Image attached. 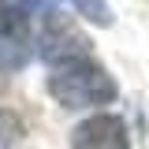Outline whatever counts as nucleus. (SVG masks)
<instances>
[{"mask_svg":"<svg viewBox=\"0 0 149 149\" xmlns=\"http://www.w3.org/2000/svg\"><path fill=\"white\" fill-rule=\"evenodd\" d=\"M49 93L67 108H97V104L116 101V82L97 60L78 56V60H67V63L52 67Z\"/></svg>","mask_w":149,"mask_h":149,"instance_id":"nucleus-1","label":"nucleus"},{"mask_svg":"<svg viewBox=\"0 0 149 149\" xmlns=\"http://www.w3.org/2000/svg\"><path fill=\"white\" fill-rule=\"evenodd\" d=\"M52 15H41L26 8L22 0H0V71H22L34 52L37 26H45Z\"/></svg>","mask_w":149,"mask_h":149,"instance_id":"nucleus-2","label":"nucleus"},{"mask_svg":"<svg viewBox=\"0 0 149 149\" xmlns=\"http://www.w3.org/2000/svg\"><path fill=\"white\" fill-rule=\"evenodd\" d=\"M71 149H130L127 146V127L116 116H93L74 130Z\"/></svg>","mask_w":149,"mask_h":149,"instance_id":"nucleus-3","label":"nucleus"},{"mask_svg":"<svg viewBox=\"0 0 149 149\" xmlns=\"http://www.w3.org/2000/svg\"><path fill=\"white\" fill-rule=\"evenodd\" d=\"M74 8H78V11H82V15L86 19H93V22H101V26H108V8H104V0H71Z\"/></svg>","mask_w":149,"mask_h":149,"instance_id":"nucleus-4","label":"nucleus"},{"mask_svg":"<svg viewBox=\"0 0 149 149\" xmlns=\"http://www.w3.org/2000/svg\"><path fill=\"white\" fill-rule=\"evenodd\" d=\"M15 138H19V119L8 116V112H0V149H8Z\"/></svg>","mask_w":149,"mask_h":149,"instance_id":"nucleus-5","label":"nucleus"}]
</instances>
